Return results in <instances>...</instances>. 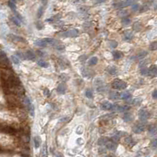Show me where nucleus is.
<instances>
[{"mask_svg":"<svg viewBox=\"0 0 157 157\" xmlns=\"http://www.w3.org/2000/svg\"><path fill=\"white\" fill-rule=\"evenodd\" d=\"M83 133V128L81 126H79V127L76 129V134H82Z\"/></svg>","mask_w":157,"mask_h":157,"instance_id":"44","label":"nucleus"},{"mask_svg":"<svg viewBox=\"0 0 157 157\" xmlns=\"http://www.w3.org/2000/svg\"><path fill=\"white\" fill-rule=\"evenodd\" d=\"M77 143H78L79 145H82L84 143V141L82 138H79L78 140H77Z\"/></svg>","mask_w":157,"mask_h":157,"instance_id":"51","label":"nucleus"},{"mask_svg":"<svg viewBox=\"0 0 157 157\" xmlns=\"http://www.w3.org/2000/svg\"><path fill=\"white\" fill-rule=\"evenodd\" d=\"M105 146H106V148H108V150L115 151L116 149V148H117V144H116V141L109 140V141L107 142V144L105 145Z\"/></svg>","mask_w":157,"mask_h":157,"instance_id":"10","label":"nucleus"},{"mask_svg":"<svg viewBox=\"0 0 157 157\" xmlns=\"http://www.w3.org/2000/svg\"><path fill=\"white\" fill-rule=\"evenodd\" d=\"M152 98H155V99H157V90H154V92L152 93Z\"/></svg>","mask_w":157,"mask_h":157,"instance_id":"52","label":"nucleus"},{"mask_svg":"<svg viewBox=\"0 0 157 157\" xmlns=\"http://www.w3.org/2000/svg\"><path fill=\"white\" fill-rule=\"evenodd\" d=\"M8 39L14 42H27V41L25 40L24 39H23L22 37L13 35V34H10V35H8Z\"/></svg>","mask_w":157,"mask_h":157,"instance_id":"6","label":"nucleus"},{"mask_svg":"<svg viewBox=\"0 0 157 157\" xmlns=\"http://www.w3.org/2000/svg\"><path fill=\"white\" fill-rule=\"evenodd\" d=\"M79 10H80V11H82V12H87V8H86V7H82V8H79Z\"/></svg>","mask_w":157,"mask_h":157,"instance_id":"53","label":"nucleus"},{"mask_svg":"<svg viewBox=\"0 0 157 157\" xmlns=\"http://www.w3.org/2000/svg\"><path fill=\"white\" fill-rule=\"evenodd\" d=\"M148 75L153 77L157 76V65L153 64L149 68V73H148Z\"/></svg>","mask_w":157,"mask_h":157,"instance_id":"13","label":"nucleus"},{"mask_svg":"<svg viewBox=\"0 0 157 157\" xmlns=\"http://www.w3.org/2000/svg\"><path fill=\"white\" fill-rule=\"evenodd\" d=\"M42 13H43V7L41 6L39 9L38 10V12H37V17L38 18H40L42 15Z\"/></svg>","mask_w":157,"mask_h":157,"instance_id":"38","label":"nucleus"},{"mask_svg":"<svg viewBox=\"0 0 157 157\" xmlns=\"http://www.w3.org/2000/svg\"><path fill=\"white\" fill-rule=\"evenodd\" d=\"M86 96L88 98H93V92L91 90H87L86 91Z\"/></svg>","mask_w":157,"mask_h":157,"instance_id":"40","label":"nucleus"},{"mask_svg":"<svg viewBox=\"0 0 157 157\" xmlns=\"http://www.w3.org/2000/svg\"><path fill=\"white\" fill-rule=\"evenodd\" d=\"M109 45H110V47H112V48H116L117 46H118V43H117V42L116 41H110L109 42Z\"/></svg>","mask_w":157,"mask_h":157,"instance_id":"43","label":"nucleus"},{"mask_svg":"<svg viewBox=\"0 0 157 157\" xmlns=\"http://www.w3.org/2000/svg\"><path fill=\"white\" fill-rule=\"evenodd\" d=\"M128 110H130V107L127 106V105L121 106V105H113L112 109V111H113V112H127Z\"/></svg>","mask_w":157,"mask_h":157,"instance_id":"3","label":"nucleus"},{"mask_svg":"<svg viewBox=\"0 0 157 157\" xmlns=\"http://www.w3.org/2000/svg\"><path fill=\"white\" fill-rule=\"evenodd\" d=\"M56 48L58 49V50H64V45H59V46H57Z\"/></svg>","mask_w":157,"mask_h":157,"instance_id":"49","label":"nucleus"},{"mask_svg":"<svg viewBox=\"0 0 157 157\" xmlns=\"http://www.w3.org/2000/svg\"><path fill=\"white\" fill-rule=\"evenodd\" d=\"M112 56H113L114 59H119L122 57V53L120 52V51L116 50V51H113L112 52Z\"/></svg>","mask_w":157,"mask_h":157,"instance_id":"21","label":"nucleus"},{"mask_svg":"<svg viewBox=\"0 0 157 157\" xmlns=\"http://www.w3.org/2000/svg\"><path fill=\"white\" fill-rule=\"evenodd\" d=\"M15 3H16L15 1H9V2H8V5H9V6L14 11V12L16 11V7H17Z\"/></svg>","mask_w":157,"mask_h":157,"instance_id":"31","label":"nucleus"},{"mask_svg":"<svg viewBox=\"0 0 157 157\" xmlns=\"http://www.w3.org/2000/svg\"><path fill=\"white\" fill-rule=\"evenodd\" d=\"M145 129V125L144 123H138L133 127V131L135 134H141Z\"/></svg>","mask_w":157,"mask_h":157,"instance_id":"8","label":"nucleus"},{"mask_svg":"<svg viewBox=\"0 0 157 157\" xmlns=\"http://www.w3.org/2000/svg\"><path fill=\"white\" fill-rule=\"evenodd\" d=\"M37 64H38L39 66L42 67V68H48V67H49V64H48L47 62L44 61H39L38 62H37Z\"/></svg>","mask_w":157,"mask_h":157,"instance_id":"29","label":"nucleus"},{"mask_svg":"<svg viewBox=\"0 0 157 157\" xmlns=\"http://www.w3.org/2000/svg\"><path fill=\"white\" fill-rule=\"evenodd\" d=\"M141 73L143 76H148L149 73V68H147L146 67H142L141 69Z\"/></svg>","mask_w":157,"mask_h":157,"instance_id":"30","label":"nucleus"},{"mask_svg":"<svg viewBox=\"0 0 157 157\" xmlns=\"http://www.w3.org/2000/svg\"><path fill=\"white\" fill-rule=\"evenodd\" d=\"M44 94L46 96H50V90H47V89H45L44 90Z\"/></svg>","mask_w":157,"mask_h":157,"instance_id":"50","label":"nucleus"},{"mask_svg":"<svg viewBox=\"0 0 157 157\" xmlns=\"http://www.w3.org/2000/svg\"><path fill=\"white\" fill-rule=\"evenodd\" d=\"M141 101H142L141 98H136V99H134V100H133L132 104H133L134 105H135V106H138V105H141Z\"/></svg>","mask_w":157,"mask_h":157,"instance_id":"35","label":"nucleus"},{"mask_svg":"<svg viewBox=\"0 0 157 157\" xmlns=\"http://www.w3.org/2000/svg\"><path fill=\"white\" fill-rule=\"evenodd\" d=\"M1 130L2 132L3 133H6V134H14L16 133V130L13 128L12 127H10V126H2L1 127Z\"/></svg>","mask_w":157,"mask_h":157,"instance_id":"9","label":"nucleus"},{"mask_svg":"<svg viewBox=\"0 0 157 157\" xmlns=\"http://www.w3.org/2000/svg\"><path fill=\"white\" fill-rule=\"evenodd\" d=\"M27 108L28 109V112H29V113H30V115L31 116H34V115H35V108H34L33 105L31 104L30 105H28Z\"/></svg>","mask_w":157,"mask_h":157,"instance_id":"26","label":"nucleus"},{"mask_svg":"<svg viewBox=\"0 0 157 157\" xmlns=\"http://www.w3.org/2000/svg\"><path fill=\"white\" fill-rule=\"evenodd\" d=\"M17 55L18 58H21L22 60L24 59V53H23L21 52H17Z\"/></svg>","mask_w":157,"mask_h":157,"instance_id":"46","label":"nucleus"},{"mask_svg":"<svg viewBox=\"0 0 157 157\" xmlns=\"http://www.w3.org/2000/svg\"><path fill=\"white\" fill-rule=\"evenodd\" d=\"M107 72L110 74V75H116V72H117V71H116V68L115 67H108L107 68Z\"/></svg>","mask_w":157,"mask_h":157,"instance_id":"24","label":"nucleus"},{"mask_svg":"<svg viewBox=\"0 0 157 157\" xmlns=\"http://www.w3.org/2000/svg\"><path fill=\"white\" fill-rule=\"evenodd\" d=\"M105 157H112V156H105Z\"/></svg>","mask_w":157,"mask_h":157,"instance_id":"55","label":"nucleus"},{"mask_svg":"<svg viewBox=\"0 0 157 157\" xmlns=\"http://www.w3.org/2000/svg\"><path fill=\"white\" fill-rule=\"evenodd\" d=\"M101 107L103 110L105 111H110L112 109V107H113V105H112L110 102L108 101H105L103 102L101 105Z\"/></svg>","mask_w":157,"mask_h":157,"instance_id":"11","label":"nucleus"},{"mask_svg":"<svg viewBox=\"0 0 157 157\" xmlns=\"http://www.w3.org/2000/svg\"><path fill=\"white\" fill-rule=\"evenodd\" d=\"M10 20L12 21L14 24H15L17 26H21V21H20V20L18 19V18H17V17H11V18H10Z\"/></svg>","mask_w":157,"mask_h":157,"instance_id":"25","label":"nucleus"},{"mask_svg":"<svg viewBox=\"0 0 157 157\" xmlns=\"http://www.w3.org/2000/svg\"><path fill=\"white\" fill-rule=\"evenodd\" d=\"M148 132H149V134L151 135H155L157 134V128L156 126H151V127H149V128H148Z\"/></svg>","mask_w":157,"mask_h":157,"instance_id":"20","label":"nucleus"},{"mask_svg":"<svg viewBox=\"0 0 157 157\" xmlns=\"http://www.w3.org/2000/svg\"><path fill=\"white\" fill-rule=\"evenodd\" d=\"M134 119V116L130 112H126L123 116V120L127 122H131Z\"/></svg>","mask_w":157,"mask_h":157,"instance_id":"17","label":"nucleus"},{"mask_svg":"<svg viewBox=\"0 0 157 157\" xmlns=\"http://www.w3.org/2000/svg\"><path fill=\"white\" fill-rule=\"evenodd\" d=\"M108 141H109V139L107 138H101L98 141V145H106L107 142H108Z\"/></svg>","mask_w":157,"mask_h":157,"instance_id":"28","label":"nucleus"},{"mask_svg":"<svg viewBox=\"0 0 157 157\" xmlns=\"http://www.w3.org/2000/svg\"><path fill=\"white\" fill-rule=\"evenodd\" d=\"M149 116H150V113H149V112H148L147 110L141 109V110L139 111L138 117L141 121H146Z\"/></svg>","mask_w":157,"mask_h":157,"instance_id":"4","label":"nucleus"},{"mask_svg":"<svg viewBox=\"0 0 157 157\" xmlns=\"http://www.w3.org/2000/svg\"><path fill=\"white\" fill-rule=\"evenodd\" d=\"M149 48H150L151 50H157V42H152L151 45H150Z\"/></svg>","mask_w":157,"mask_h":157,"instance_id":"39","label":"nucleus"},{"mask_svg":"<svg viewBox=\"0 0 157 157\" xmlns=\"http://www.w3.org/2000/svg\"><path fill=\"white\" fill-rule=\"evenodd\" d=\"M98 62V59L97 57H93V58H91L89 61H88V64L89 65H95L97 64V63Z\"/></svg>","mask_w":157,"mask_h":157,"instance_id":"22","label":"nucleus"},{"mask_svg":"<svg viewBox=\"0 0 157 157\" xmlns=\"http://www.w3.org/2000/svg\"><path fill=\"white\" fill-rule=\"evenodd\" d=\"M42 157H47V145H44L42 150Z\"/></svg>","mask_w":157,"mask_h":157,"instance_id":"33","label":"nucleus"},{"mask_svg":"<svg viewBox=\"0 0 157 157\" xmlns=\"http://www.w3.org/2000/svg\"><path fill=\"white\" fill-rule=\"evenodd\" d=\"M14 13H15V15H16V17L17 18H18L20 21H21V22H22V21H23V17H21V15L20 13H18L17 12V11H15V12H14Z\"/></svg>","mask_w":157,"mask_h":157,"instance_id":"48","label":"nucleus"},{"mask_svg":"<svg viewBox=\"0 0 157 157\" xmlns=\"http://www.w3.org/2000/svg\"><path fill=\"white\" fill-rule=\"evenodd\" d=\"M36 27L39 28V29H42V28H43V24H42V23L41 21H38L36 23Z\"/></svg>","mask_w":157,"mask_h":157,"instance_id":"47","label":"nucleus"},{"mask_svg":"<svg viewBox=\"0 0 157 157\" xmlns=\"http://www.w3.org/2000/svg\"><path fill=\"white\" fill-rule=\"evenodd\" d=\"M151 146L154 148H157V138H155V139L152 140V142H151Z\"/></svg>","mask_w":157,"mask_h":157,"instance_id":"42","label":"nucleus"},{"mask_svg":"<svg viewBox=\"0 0 157 157\" xmlns=\"http://www.w3.org/2000/svg\"><path fill=\"white\" fill-rule=\"evenodd\" d=\"M133 38V33L130 30H127L123 34L124 40H130Z\"/></svg>","mask_w":157,"mask_h":157,"instance_id":"15","label":"nucleus"},{"mask_svg":"<svg viewBox=\"0 0 157 157\" xmlns=\"http://www.w3.org/2000/svg\"><path fill=\"white\" fill-rule=\"evenodd\" d=\"M0 60H1V65H2V66H5V67L10 66V63L9 59L7 58L6 53H4L2 50L0 51Z\"/></svg>","mask_w":157,"mask_h":157,"instance_id":"2","label":"nucleus"},{"mask_svg":"<svg viewBox=\"0 0 157 157\" xmlns=\"http://www.w3.org/2000/svg\"><path fill=\"white\" fill-rule=\"evenodd\" d=\"M54 157H64V156H63L62 154H61V153H57Z\"/></svg>","mask_w":157,"mask_h":157,"instance_id":"54","label":"nucleus"},{"mask_svg":"<svg viewBox=\"0 0 157 157\" xmlns=\"http://www.w3.org/2000/svg\"><path fill=\"white\" fill-rule=\"evenodd\" d=\"M121 98L122 100H126V101H128V100H130L132 99V96L129 92H123L121 93Z\"/></svg>","mask_w":157,"mask_h":157,"instance_id":"18","label":"nucleus"},{"mask_svg":"<svg viewBox=\"0 0 157 157\" xmlns=\"http://www.w3.org/2000/svg\"><path fill=\"white\" fill-rule=\"evenodd\" d=\"M112 87V88H114V89H116V90H124L127 87V83L126 82L121 80V79H116L113 81Z\"/></svg>","mask_w":157,"mask_h":157,"instance_id":"1","label":"nucleus"},{"mask_svg":"<svg viewBox=\"0 0 157 157\" xmlns=\"http://www.w3.org/2000/svg\"><path fill=\"white\" fill-rule=\"evenodd\" d=\"M11 59H12V61L14 63V64H20V60L17 56H15V55L11 56Z\"/></svg>","mask_w":157,"mask_h":157,"instance_id":"37","label":"nucleus"},{"mask_svg":"<svg viewBox=\"0 0 157 157\" xmlns=\"http://www.w3.org/2000/svg\"><path fill=\"white\" fill-rule=\"evenodd\" d=\"M128 11L127 10H121V11H119V13H118V15L119 17H125L126 16L128 15Z\"/></svg>","mask_w":157,"mask_h":157,"instance_id":"34","label":"nucleus"},{"mask_svg":"<svg viewBox=\"0 0 157 157\" xmlns=\"http://www.w3.org/2000/svg\"><path fill=\"white\" fill-rule=\"evenodd\" d=\"M134 3L133 1H121V2H118L114 3L113 6L115 8H122L125 6H132Z\"/></svg>","mask_w":157,"mask_h":157,"instance_id":"5","label":"nucleus"},{"mask_svg":"<svg viewBox=\"0 0 157 157\" xmlns=\"http://www.w3.org/2000/svg\"><path fill=\"white\" fill-rule=\"evenodd\" d=\"M24 59L33 61V60L35 59V54L32 51L28 50V51H27V52L24 53Z\"/></svg>","mask_w":157,"mask_h":157,"instance_id":"12","label":"nucleus"},{"mask_svg":"<svg viewBox=\"0 0 157 157\" xmlns=\"http://www.w3.org/2000/svg\"><path fill=\"white\" fill-rule=\"evenodd\" d=\"M79 31L77 29H70L68 31H66L65 32H63L61 35L64 37H76L78 35Z\"/></svg>","mask_w":157,"mask_h":157,"instance_id":"7","label":"nucleus"},{"mask_svg":"<svg viewBox=\"0 0 157 157\" xmlns=\"http://www.w3.org/2000/svg\"><path fill=\"white\" fill-rule=\"evenodd\" d=\"M141 25L140 23H135L133 26V29L136 31H139L140 30H141Z\"/></svg>","mask_w":157,"mask_h":157,"instance_id":"36","label":"nucleus"},{"mask_svg":"<svg viewBox=\"0 0 157 157\" xmlns=\"http://www.w3.org/2000/svg\"><path fill=\"white\" fill-rule=\"evenodd\" d=\"M148 10V4H143L141 6V9H140V11L141 12H145V11H146Z\"/></svg>","mask_w":157,"mask_h":157,"instance_id":"41","label":"nucleus"},{"mask_svg":"<svg viewBox=\"0 0 157 157\" xmlns=\"http://www.w3.org/2000/svg\"><path fill=\"white\" fill-rule=\"evenodd\" d=\"M148 54V52L147 51H141V52H140L138 53V55H137V58H139V59H142L144 58L145 56H146Z\"/></svg>","mask_w":157,"mask_h":157,"instance_id":"32","label":"nucleus"},{"mask_svg":"<svg viewBox=\"0 0 157 157\" xmlns=\"http://www.w3.org/2000/svg\"><path fill=\"white\" fill-rule=\"evenodd\" d=\"M109 98L112 100H115V101L119 100V98H121V93H119V92H116V91L111 92L109 94Z\"/></svg>","mask_w":157,"mask_h":157,"instance_id":"14","label":"nucleus"},{"mask_svg":"<svg viewBox=\"0 0 157 157\" xmlns=\"http://www.w3.org/2000/svg\"><path fill=\"white\" fill-rule=\"evenodd\" d=\"M125 142H126V144L130 145V146H131V145H133L134 144V141H133V139L131 137H127V138H126Z\"/></svg>","mask_w":157,"mask_h":157,"instance_id":"27","label":"nucleus"},{"mask_svg":"<svg viewBox=\"0 0 157 157\" xmlns=\"http://www.w3.org/2000/svg\"><path fill=\"white\" fill-rule=\"evenodd\" d=\"M34 143H35V148H38L40 146L41 144V138L39 136H35V138H34Z\"/></svg>","mask_w":157,"mask_h":157,"instance_id":"19","label":"nucleus"},{"mask_svg":"<svg viewBox=\"0 0 157 157\" xmlns=\"http://www.w3.org/2000/svg\"><path fill=\"white\" fill-rule=\"evenodd\" d=\"M122 24L124 25V26H127V25L130 24L131 23V20L129 17H124L122 19Z\"/></svg>","mask_w":157,"mask_h":157,"instance_id":"23","label":"nucleus"},{"mask_svg":"<svg viewBox=\"0 0 157 157\" xmlns=\"http://www.w3.org/2000/svg\"><path fill=\"white\" fill-rule=\"evenodd\" d=\"M139 9V5L138 4H133L132 6H131V10L133 11H138V10Z\"/></svg>","mask_w":157,"mask_h":157,"instance_id":"45","label":"nucleus"},{"mask_svg":"<svg viewBox=\"0 0 157 157\" xmlns=\"http://www.w3.org/2000/svg\"><path fill=\"white\" fill-rule=\"evenodd\" d=\"M57 91L58 93H61V94H64L66 91V86H65L64 83H61L58 85V88H57Z\"/></svg>","mask_w":157,"mask_h":157,"instance_id":"16","label":"nucleus"}]
</instances>
